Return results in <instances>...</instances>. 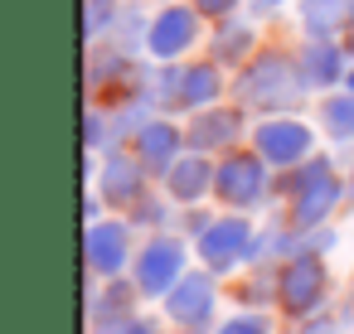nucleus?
Segmentation results:
<instances>
[{
  "label": "nucleus",
  "mask_w": 354,
  "mask_h": 334,
  "mask_svg": "<svg viewBox=\"0 0 354 334\" xmlns=\"http://www.w3.org/2000/svg\"><path fill=\"white\" fill-rule=\"evenodd\" d=\"M238 92H243L248 107H291V102L301 97V83H296V73H291L286 59L267 54V59H257V63L243 73Z\"/></svg>",
  "instance_id": "1"
},
{
  "label": "nucleus",
  "mask_w": 354,
  "mask_h": 334,
  "mask_svg": "<svg viewBox=\"0 0 354 334\" xmlns=\"http://www.w3.org/2000/svg\"><path fill=\"white\" fill-rule=\"evenodd\" d=\"M320 295H325V262H320V257H291V262L281 266V276H277V300H281V310L306 315V310L320 305Z\"/></svg>",
  "instance_id": "2"
},
{
  "label": "nucleus",
  "mask_w": 354,
  "mask_h": 334,
  "mask_svg": "<svg viewBox=\"0 0 354 334\" xmlns=\"http://www.w3.org/2000/svg\"><path fill=\"white\" fill-rule=\"evenodd\" d=\"M291 189H296V208H291V223L296 228H315L335 208V199H339V179L325 170V160H310V170Z\"/></svg>",
  "instance_id": "3"
},
{
  "label": "nucleus",
  "mask_w": 354,
  "mask_h": 334,
  "mask_svg": "<svg viewBox=\"0 0 354 334\" xmlns=\"http://www.w3.org/2000/svg\"><path fill=\"white\" fill-rule=\"evenodd\" d=\"M252 252V223L248 218H218L199 233V257L214 266V271H228L238 266L243 257Z\"/></svg>",
  "instance_id": "4"
},
{
  "label": "nucleus",
  "mask_w": 354,
  "mask_h": 334,
  "mask_svg": "<svg viewBox=\"0 0 354 334\" xmlns=\"http://www.w3.org/2000/svg\"><path fill=\"white\" fill-rule=\"evenodd\" d=\"M180 276H185V247H180L175 237H156V242L141 252V262H136V286H141L146 295L175 291Z\"/></svg>",
  "instance_id": "5"
},
{
  "label": "nucleus",
  "mask_w": 354,
  "mask_h": 334,
  "mask_svg": "<svg viewBox=\"0 0 354 334\" xmlns=\"http://www.w3.org/2000/svg\"><path fill=\"white\" fill-rule=\"evenodd\" d=\"M310 126L306 121H262L257 126V155L262 160H272V165H296V160H306L310 155Z\"/></svg>",
  "instance_id": "6"
},
{
  "label": "nucleus",
  "mask_w": 354,
  "mask_h": 334,
  "mask_svg": "<svg viewBox=\"0 0 354 334\" xmlns=\"http://www.w3.org/2000/svg\"><path fill=\"white\" fill-rule=\"evenodd\" d=\"M194 35H199V10L170 6V10L156 15V25H151V35H146V49H151L156 59H175V54H185V49L194 44Z\"/></svg>",
  "instance_id": "7"
},
{
  "label": "nucleus",
  "mask_w": 354,
  "mask_h": 334,
  "mask_svg": "<svg viewBox=\"0 0 354 334\" xmlns=\"http://www.w3.org/2000/svg\"><path fill=\"white\" fill-rule=\"evenodd\" d=\"M262 184H267V175H262V155H228L223 165H218V179H214V189L228 199V204H257L262 199Z\"/></svg>",
  "instance_id": "8"
},
{
  "label": "nucleus",
  "mask_w": 354,
  "mask_h": 334,
  "mask_svg": "<svg viewBox=\"0 0 354 334\" xmlns=\"http://www.w3.org/2000/svg\"><path fill=\"white\" fill-rule=\"evenodd\" d=\"M214 310V281L209 276H180V286L170 291V315L180 324H204Z\"/></svg>",
  "instance_id": "9"
},
{
  "label": "nucleus",
  "mask_w": 354,
  "mask_h": 334,
  "mask_svg": "<svg viewBox=\"0 0 354 334\" xmlns=\"http://www.w3.org/2000/svg\"><path fill=\"white\" fill-rule=\"evenodd\" d=\"M127 262V228L122 223H93L88 228V266L112 276Z\"/></svg>",
  "instance_id": "10"
},
{
  "label": "nucleus",
  "mask_w": 354,
  "mask_h": 334,
  "mask_svg": "<svg viewBox=\"0 0 354 334\" xmlns=\"http://www.w3.org/2000/svg\"><path fill=\"white\" fill-rule=\"evenodd\" d=\"M238 112H228V107H209V112H199L194 117V126H189V146L194 150H218V146H233L238 141Z\"/></svg>",
  "instance_id": "11"
},
{
  "label": "nucleus",
  "mask_w": 354,
  "mask_h": 334,
  "mask_svg": "<svg viewBox=\"0 0 354 334\" xmlns=\"http://www.w3.org/2000/svg\"><path fill=\"white\" fill-rule=\"evenodd\" d=\"M175 150H180V131L170 121H146L136 131V155L146 170H170L175 165Z\"/></svg>",
  "instance_id": "12"
},
{
  "label": "nucleus",
  "mask_w": 354,
  "mask_h": 334,
  "mask_svg": "<svg viewBox=\"0 0 354 334\" xmlns=\"http://www.w3.org/2000/svg\"><path fill=\"white\" fill-rule=\"evenodd\" d=\"M349 20H354V0H301V25L315 39L339 35Z\"/></svg>",
  "instance_id": "13"
},
{
  "label": "nucleus",
  "mask_w": 354,
  "mask_h": 334,
  "mask_svg": "<svg viewBox=\"0 0 354 334\" xmlns=\"http://www.w3.org/2000/svg\"><path fill=\"white\" fill-rule=\"evenodd\" d=\"M218 179V170H209V160H199V155H185V160H175L170 170H165V189L175 194V199H199V194H209V184Z\"/></svg>",
  "instance_id": "14"
},
{
  "label": "nucleus",
  "mask_w": 354,
  "mask_h": 334,
  "mask_svg": "<svg viewBox=\"0 0 354 334\" xmlns=\"http://www.w3.org/2000/svg\"><path fill=\"white\" fill-rule=\"evenodd\" d=\"M339 73H344V59H339V49H335L330 39H315V44L306 49V59H301V78H306L310 88H330Z\"/></svg>",
  "instance_id": "15"
},
{
  "label": "nucleus",
  "mask_w": 354,
  "mask_h": 334,
  "mask_svg": "<svg viewBox=\"0 0 354 334\" xmlns=\"http://www.w3.org/2000/svg\"><path fill=\"white\" fill-rule=\"evenodd\" d=\"M223 92V83H218V73H214V63H199V68H185L180 73V88H175V97H180V107H209L214 97Z\"/></svg>",
  "instance_id": "16"
},
{
  "label": "nucleus",
  "mask_w": 354,
  "mask_h": 334,
  "mask_svg": "<svg viewBox=\"0 0 354 334\" xmlns=\"http://www.w3.org/2000/svg\"><path fill=\"white\" fill-rule=\"evenodd\" d=\"M102 194L112 204H141V170L122 155L107 160V175H102Z\"/></svg>",
  "instance_id": "17"
},
{
  "label": "nucleus",
  "mask_w": 354,
  "mask_h": 334,
  "mask_svg": "<svg viewBox=\"0 0 354 334\" xmlns=\"http://www.w3.org/2000/svg\"><path fill=\"white\" fill-rule=\"evenodd\" d=\"M325 126H330V136H339V141L354 136V92H339V97L325 102Z\"/></svg>",
  "instance_id": "18"
},
{
  "label": "nucleus",
  "mask_w": 354,
  "mask_h": 334,
  "mask_svg": "<svg viewBox=\"0 0 354 334\" xmlns=\"http://www.w3.org/2000/svg\"><path fill=\"white\" fill-rule=\"evenodd\" d=\"M248 49H252V30H248V25H223V30H218V39H214V54H218L223 63H228V59L238 63Z\"/></svg>",
  "instance_id": "19"
},
{
  "label": "nucleus",
  "mask_w": 354,
  "mask_h": 334,
  "mask_svg": "<svg viewBox=\"0 0 354 334\" xmlns=\"http://www.w3.org/2000/svg\"><path fill=\"white\" fill-rule=\"evenodd\" d=\"M117 15V0H88V20H83V30H88V39H97L102 30H107V20Z\"/></svg>",
  "instance_id": "20"
},
{
  "label": "nucleus",
  "mask_w": 354,
  "mask_h": 334,
  "mask_svg": "<svg viewBox=\"0 0 354 334\" xmlns=\"http://www.w3.org/2000/svg\"><path fill=\"white\" fill-rule=\"evenodd\" d=\"M218 334H267V320H262V315H238V320H228Z\"/></svg>",
  "instance_id": "21"
},
{
  "label": "nucleus",
  "mask_w": 354,
  "mask_h": 334,
  "mask_svg": "<svg viewBox=\"0 0 354 334\" xmlns=\"http://www.w3.org/2000/svg\"><path fill=\"white\" fill-rule=\"evenodd\" d=\"M233 6H238V0H194V10H199V15H228Z\"/></svg>",
  "instance_id": "22"
},
{
  "label": "nucleus",
  "mask_w": 354,
  "mask_h": 334,
  "mask_svg": "<svg viewBox=\"0 0 354 334\" xmlns=\"http://www.w3.org/2000/svg\"><path fill=\"white\" fill-rule=\"evenodd\" d=\"M127 334H160V329H156L151 320H131V324H127Z\"/></svg>",
  "instance_id": "23"
},
{
  "label": "nucleus",
  "mask_w": 354,
  "mask_h": 334,
  "mask_svg": "<svg viewBox=\"0 0 354 334\" xmlns=\"http://www.w3.org/2000/svg\"><path fill=\"white\" fill-rule=\"evenodd\" d=\"M277 6H281V0H252V10H257V15H267V10H277Z\"/></svg>",
  "instance_id": "24"
},
{
  "label": "nucleus",
  "mask_w": 354,
  "mask_h": 334,
  "mask_svg": "<svg viewBox=\"0 0 354 334\" xmlns=\"http://www.w3.org/2000/svg\"><path fill=\"white\" fill-rule=\"evenodd\" d=\"M349 92H354V68H349Z\"/></svg>",
  "instance_id": "25"
},
{
  "label": "nucleus",
  "mask_w": 354,
  "mask_h": 334,
  "mask_svg": "<svg viewBox=\"0 0 354 334\" xmlns=\"http://www.w3.org/2000/svg\"><path fill=\"white\" fill-rule=\"evenodd\" d=\"M310 334H330V329H325V324H320V329H310Z\"/></svg>",
  "instance_id": "26"
}]
</instances>
